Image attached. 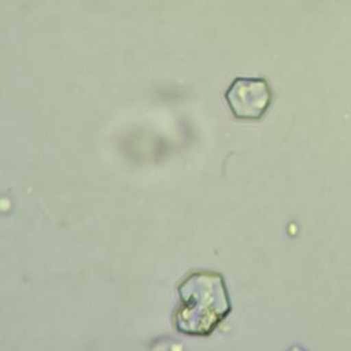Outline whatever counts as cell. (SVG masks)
<instances>
[{"mask_svg":"<svg viewBox=\"0 0 351 351\" xmlns=\"http://www.w3.org/2000/svg\"><path fill=\"white\" fill-rule=\"evenodd\" d=\"M178 292L181 302L176 314V325L180 332L207 335L229 311L225 287L219 274H191L180 285Z\"/></svg>","mask_w":351,"mask_h":351,"instance_id":"1","label":"cell"},{"mask_svg":"<svg viewBox=\"0 0 351 351\" xmlns=\"http://www.w3.org/2000/svg\"><path fill=\"white\" fill-rule=\"evenodd\" d=\"M225 100L234 118L258 121L269 110L273 92L262 77H237L228 86Z\"/></svg>","mask_w":351,"mask_h":351,"instance_id":"2","label":"cell"}]
</instances>
